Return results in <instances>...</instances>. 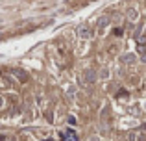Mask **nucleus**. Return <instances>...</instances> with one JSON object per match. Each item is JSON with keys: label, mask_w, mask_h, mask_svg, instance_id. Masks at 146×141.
I'll use <instances>...</instances> for the list:
<instances>
[{"label": "nucleus", "mask_w": 146, "mask_h": 141, "mask_svg": "<svg viewBox=\"0 0 146 141\" xmlns=\"http://www.w3.org/2000/svg\"><path fill=\"white\" fill-rule=\"evenodd\" d=\"M128 13H129V19H131V21H133V19H137V11L135 9H129Z\"/></svg>", "instance_id": "obj_2"}, {"label": "nucleus", "mask_w": 146, "mask_h": 141, "mask_svg": "<svg viewBox=\"0 0 146 141\" xmlns=\"http://www.w3.org/2000/svg\"><path fill=\"white\" fill-rule=\"evenodd\" d=\"M61 136H63V141H76V134L72 130H65Z\"/></svg>", "instance_id": "obj_1"}]
</instances>
